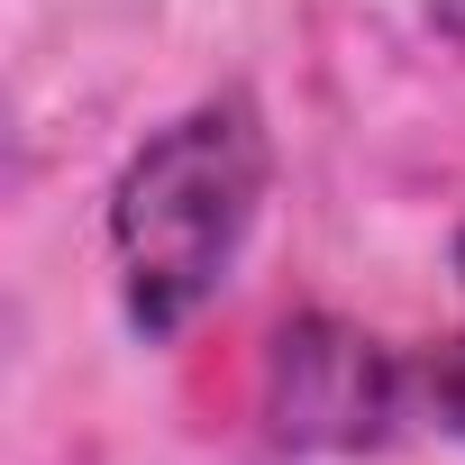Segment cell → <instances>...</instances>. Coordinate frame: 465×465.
I'll return each mask as SVG.
<instances>
[{
  "label": "cell",
  "mask_w": 465,
  "mask_h": 465,
  "mask_svg": "<svg viewBox=\"0 0 465 465\" xmlns=\"http://www.w3.org/2000/svg\"><path fill=\"white\" fill-rule=\"evenodd\" d=\"M265 119L247 92H210L183 119H164L110 183V256H119V302L146 338L192 329L219 283L238 274L256 210H265Z\"/></svg>",
  "instance_id": "6da1fadb"
},
{
  "label": "cell",
  "mask_w": 465,
  "mask_h": 465,
  "mask_svg": "<svg viewBox=\"0 0 465 465\" xmlns=\"http://www.w3.org/2000/svg\"><path fill=\"white\" fill-rule=\"evenodd\" d=\"M420 392H429V401H438V420L465 438V338H456V347H438V356L420 365Z\"/></svg>",
  "instance_id": "3957f363"
},
{
  "label": "cell",
  "mask_w": 465,
  "mask_h": 465,
  "mask_svg": "<svg viewBox=\"0 0 465 465\" xmlns=\"http://www.w3.org/2000/svg\"><path fill=\"white\" fill-rule=\"evenodd\" d=\"M411 383L420 374L383 338H365V329H347L329 311L283 320L274 347H265V420L302 456H365V447H383L411 420Z\"/></svg>",
  "instance_id": "7a4b0ae2"
},
{
  "label": "cell",
  "mask_w": 465,
  "mask_h": 465,
  "mask_svg": "<svg viewBox=\"0 0 465 465\" xmlns=\"http://www.w3.org/2000/svg\"><path fill=\"white\" fill-rule=\"evenodd\" d=\"M456 274H465V228H456Z\"/></svg>",
  "instance_id": "277c9868"
}]
</instances>
